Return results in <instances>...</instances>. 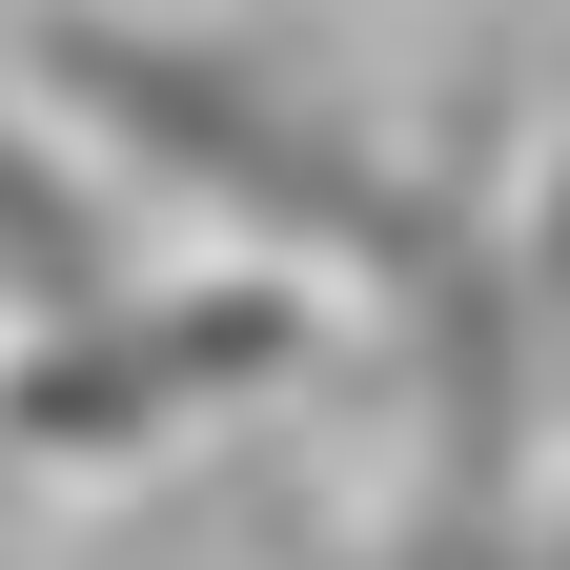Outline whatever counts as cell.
Masks as SVG:
<instances>
[{
    "instance_id": "obj_1",
    "label": "cell",
    "mask_w": 570,
    "mask_h": 570,
    "mask_svg": "<svg viewBox=\"0 0 570 570\" xmlns=\"http://www.w3.org/2000/svg\"><path fill=\"white\" fill-rule=\"evenodd\" d=\"M41 61H61V102H102V122L142 142V164H204L225 204H265V225H346V245L387 225V184L346 164L326 122H285L245 61H184V41H122V21H61Z\"/></svg>"
}]
</instances>
